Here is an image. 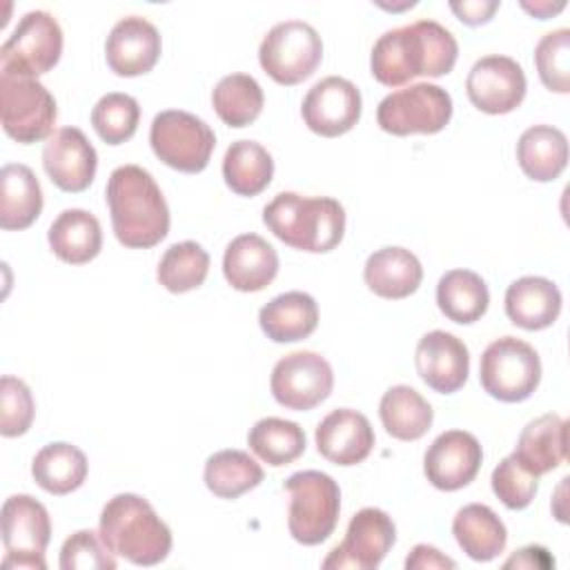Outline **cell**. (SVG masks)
<instances>
[{"label":"cell","instance_id":"ffe728a7","mask_svg":"<svg viewBox=\"0 0 570 570\" xmlns=\"http://www.w3.org/2000/svg\"><path fill=\"white\" fill-rule=\"evenodd\" d=\"M163 40L158 29L140 16L120 18L105 42V58L116 76L134 78L154 69L160 58Z\"/></svg>","mask_w":570,"mask_h":570},{"label":"cell","instance_id":"5bb4252c","mask_svg":"<svg viewBox=\"0 0 570 570\" xmlns=\"http://www.w3.org/2000/svg\"><path fill=\"white\" fill-rule=\"evenodd\" d=\"M396 541L392 517L379 508L358 510L347 525L345 539L330 552L323 568L374 570Z\"/></svg>","mask_w":570,"mask_h":570},{"label":"cell","instance_id":"60d3db41","mask_svg":"<svg viewBox=\"0 0 570 570\" xmlns=\"http://www.w3.org/2000/svg\"><path fill=\"white\" fill-rule=\"evenodd\" d=\"M490 483L492 492L508 510H523L532 503L537 494L539 476L530 472L512 452L492 470Z\"/></svg>","mask_w":570,"mask_h":570},{"label":"cell","instance_id":"f6af8a7d","mask_svg":"<svg viewBox=\"0 0 570 570\" xmlns=\"http://www.w3.org/2000/svg\"><path fill=\"white\" fill-rule=\"evenodd\" d=\"M407 570H445V568H456V563L445 557L441 550L428 543H419L412 548V552L405 559Z\"/></svg>","mask_w":570,"mask_h":570},{"label":"cell","instance_id":"52a82bcc","mask_svg":"<svg viewBox=\"0 0 570 570\" xmlns=\"http://www.w3.org/2000/svg\"><path fill=\"white\" fill-rule=\"evenodd\" d=\"M323 58V40L318 31L303 20H285L274 24L258 47L263 71L278 85L292 87L307 80Z\"/></svg>","mask_w":570,"mask_h":570},{"label":"cell","instance_id":"e0dca14e","mask_svg":"<svg viewBox=\"0 0 570 570\" xmlns=\"http://www.w3.org/2000/svg\"><path fill=\"white\" fill-rule=\"evenodd\" d=\"M483 461L481 443L463 430L441 432L423 456V472L436 490L454 492L465 488L479 474Z\"/></svg>","mask_w":570,"mask_h":570},{"label":"cell","instance_id":"d4e9b609","mask_svg":"<svg viewBox=\"0 0 570 570\" xmlns=\"http://www.w3.org/2000/svg\"><path fill=\"white\" fill-rule=\"evenodd\" d=\"M568 454V421L559 414H541L530 421L517 441L514 456L537 476L552 472Z\"/></svg>","mask_w":570,"mask_h":570},{"label":"cell","instance_id":"e575fe53","mask_svg":"<svg viewBox=\"0 0 570 570\" xmlns=\"http://www.w3.org/2000/svg\"><path fill=\"white\" fill-rule=\"evenodd\" d=\"M203 479L218 499H238L263 481V468L243 450H220L207 459Z\"/></svg>","mask_w":570,"mask_h":570},{"label":"cell","instance_id":"9a60e30c","mask_svg":"<svg viewBox=\"0 0 570 570\" xmlns=\"http://www.w3.org/2000/svg\"><path fill=\"white\" fill-rule=\"evenodd\" d=\"M525 73L510 56L479 58L465 78L470 102L483 114H510L525 98Z\"/></svg>","mask_w":570,"mask_h":570},{"label":"cell","instance_id":"7402d4cb","mask_svg":"<svg viewBox=\"0 0 570 570\" xmlns=\"http://www.w3.org/2000/svg\"><path fill=\"white\" fill-rule=\"evenodd\" d=\"M223 274L238 292H261L278 274V254L263 236L240 234L225 249Z\"/></svg>","mask_w":570,"mask_h":570},{"label":"cell","instance_id":"8992f818","mask_svg":"<svg viewBox=\"0 0 570 570\" xmlns=\"http://www.w3.org/2000/svg\"><path fill=\"white\" fill-rule=\"evenodd\" d=\"M481 387L497 401L519 403L532 396L541 381V361L537 350L514 336L492 341L479 363Z\"/></svg>","mask_w":570,"mask_h":570},{"label":"cell","instance_id":"30bf717a","mask_svg":"<svg viewBox=\"0 0 570 570\" xmlns=\"http://www.w3.org/2000/svg\"><path fill=\"white\" fill-rule=\"evenodd\" d=\"M62 53V29L42 9L29 11L0 47V73L38 78L53 69Z\"/></svg>","mask_w":570,"mask_h":570},{"label":"cell","instance_id":"ab89813d","mask_svg":"<svg viewBox=\"0 0 570 570\" xmlns=\"http://www.w3.org/2000/svg\"><path fill=\"white\" fill-rule=\"evenodd\" d=\"M534 65L541 82L557 94L570 91V29L546 33L534 47Z\"/></svg>","mask_w":570,"mask_h":570},{"label":"cell","instance_id":"1f68e13d","mask_svg":"<svg viewBox=\"0 0 570 570\" xmlns=\"http://www.w3.org/2000/svg\"><path fill=\"white\" fill-rule=\"evenodd\" d=\"M436 305L445 318L470 325L479 321L490 305L485 281L472 269H450L439 278Z\"/></svg>","mask_w":570,"mask_h":570},{"label":"cell","instance_id":"8d00e7d4","mask_svg":"<svg viewBox=\"0 0 570 570\" xmlns=\"http://www.w3.org/2000/svg\"><path fill=\"white\" fill-rule=\"evenodd\" d=\"M212 105L225 125L247 127L261 116L265 96L258 80L249 73H229L214 87Z\"/></svg>","mask_w":570,"mask_h":570},{"label":"cell","instance_id":"ac0fdd59","mask_svg":"<svg viewBox=\"0 0 570 570\" xmlns=\"http://www.w3.org/2000/svg\"><path fill=\"white\" fill-rule=\"evenodd\" d=\"M42 167L58 189L78 194L94 183L98 154L78 127H62L47 138Z\"/></svg>","mask_w":570,"mask_h":570},{"label":"cell","instance_id":"d6a6232c","mask_svg":"<svg viewBox=\"0 0 570 570\" xmlns=\"http://www.w3.org/2000/svg\"><path fill=\"white\" fill-rule=\"evenodd\" d=\"M379 416L390 436L399 441H416L430 430L434 412L414 387L394 385L381 396Z\"/></svg>","mask_w":570,"mask_h":570},{"label":"cell","instance_id":"bcb514c9","mask_svg":"<svg viewBox=\"0 0 570 570\" xmlns=\"http://www.w3.org/2000/svg\"><path fill=\"white\" fill-rule=\"evenodd\" d=\"M552 566H554V559L541 546H525L503 563V568H552Z\"/></svg>","mask_w":570,"mask_h":570},{"label":"cell","instance_id":"7dc6e473","mask_svg":"<svg viewBox=\"0 0 570 570\" xmlns=\"http://www.w3.org/2000/svg\"><path fill=\"white\" fill-rule=\"evenodd\" d=\"M521 7H523L528 13H532L534 18H539V20H548V18H552L554 13L563 11L566 2H557V4H552L550 0H539V2H534V4H530V2H521Z\"/></svg>","mask_w":570,"mask_h":570},{"label":"cell","instance_id":"3957f363","mask_svg":"<svg viewBox=\"0 0 570 570\" xmlns=\"http://www.w3.org/2000/svg\"><path fill=\"white\" fill-rule=\"evenodd\" d=\"M263 223L285 245L309 254H325L343 240L345 209L330 196L281 191L263 207Z\"/></svg>","mask_w":570,"mask_h":570},{"label":"cell","instance_id":"cb8c5ba5","mask_svg":"<svg viewBox=\"0 0 570 570\" xmlns=\"http://www.w3.org/2000/svg\"><path fill=\"white\" fill-rule=\"evenodd\" d=\"M365 285L381 298L399 301L414 294L423 281L419 258L405 247H383L367 256L363 267Z\"/></svg>","mask_w":570,"mask_h":570},{"label":"cell","instance_id":"7bdbcfd3","mask_svg":"<svg viewBox=\"0 0 570 570\" xmlns=\"http://www.w3.org/2000/svg\"><path fill=\"white\" fill-rule=\"evenodd\" d=\"M33 396L24 381L4 374L0 379V434L20 436L33 423Z\"/></svg>","mask_w":570,"mask_h":570},{"label":"cell","instance_id":"484cf974","mask_svg":"<svg viewBox=\"0 0 570 570\" xmlns=\"http://www.w3.org/2000/svg\"><path fill=\"white\" fill-rule=\"evenodd\" d=\"M258 323L269 341L296 343L316 330L318 305L305 292H285L261 307Z\"/></svg>","mask_w":570,"mask_h":570},{"label":"cell","instance_id":"74e56055","mask_svg":"<svg viewBox=\"0 0 570 570\" xmlns=\"http://www.w3.org/2000/svg\"><path fill=\"white\" fill-rule=\"evenodd\" d=\"M209 272V254L194 240L174 243L165 249L156 276L171 294H185L200 287Z\"/></svg>","mask_w":570,"mask_h":570},{"label":"cell","instance_id":"7c38bea8","mask_svg":"<svg viewBox=\"0 0 570 570\" xmlns=\"http://www.w3.org/2000/svg\"><path fill=\"white\" fill-rule=\"evenodd\" d=\"M2 546L4 568H33L45 570V550L51 539V521L47 508L29 497L13 494L4 499L2 512Z\"/></svg>","mask_w":570,"mask_h":570},{"label":"cell","instance_id":"603a6c76","mask_svg":"<svg viewBox=\"0 0 570 570\" xmlns=\"http://www.w3.org/2000/svg\"><path fill=\"white\" fill-rule=\"evenodd\" d=\"M561 312L559 287L543 276H521L505 289L508 318L528 332L550 327Z\"/></svg>","mask_w":570,"mask_h":570},{"label":"cell","instance_id":"4fadbf2b","mask_svg":"<svg viewBox=\"0 0 570 570\" xmlns=\"http://www.w3.org/2000/svg\"><path fill=\"white\" fill-rule=\"evenodd\" d=\"M334 387L332 365L316 352H292L283 356L269 379L272 396L287 410L305 412L323 403Z\"/></svg>","mask_w":570,"mask_h":570},{"label":"cell","instance_id":"83f0119b","mask_svg":"<svg viewBox=\"0 0 570 570\" xmlns=\"http://www.w3.org/2000/svg\"><path fill=\"white\" fill-rule=\"evenodd\" d=\"M42 212V189L36 174L22 163H9L0 171V227L27 229Z\"/></svg>","mask_w":570,"mask_h":570},{"label":"cell","instance_id":"f35d334b","mask_svg":"<svg viewBox=\"0 0 570 570\" xmlns=\"http://www.w3.org/2000/svg\"><path fill=\"white\" fill-rule=\"evenodd\" d=\"M140 120L138 100L122 91L105 94L91 109V125L107 145H120L129 140Z\"/></svg>","mask_w":570,"mask_h":570},{"label":"cell","instance_id":"2e32d148","mask_svg":"<svg viewBox=\"0 0 570 570\" xmlns=\"http://www.w3.org/2000/svg\"><path fill=\"white\" fill-rule=\"evenodd\" d=\"M361 91L354 82L341 76L318 80L303 98L301 116L309 131L336 138L347 134L361 118Z\"/></svg>","mask_w":570,"mask_h":570},{"label":"cell","instance_id":"d590c367","mask_svg":"<svg viewBox=\"0 0 570 570\" xmlns=\"http://www.w3.org/2000/svg\"><path fill=\"white\" fill-rule=\"evenodd\" d=\"M305 432L298 423L267 416L252 425L247 434L249 450L267 465L281 468L296 461L305 452Z\"/></svg>","mask_w":570,"mask_h":570},{"label":"cell","instance_id":"ba28073f","mask_svg":"<svg viewBox=\"0 0 570 570\" xmlns=\"http://www.w3.org/2000/svg\"><path fill=\"white\" fill-rule=\"evenodd\" d=\"M149 145L167 167L198 174L209 165L216 136L203 118L183 109H167L154 116Z\"/></svg>","mask_w":570,"mask_h":570},{"label":"cell","instance_id":"836d02e7","mask_svg":"<svg viewBox=\"0 0 570 570\" xmlns=\"http://www.w3.org/2000/svg\"><path fill=\"white\" fill-rule=\"evenodd\" d=\"M274 160L256 140H236L223 158L225 185L238 196H256L272 183Z\"/></svg>","mask_w":570,"mask_h":570},{"label":"cell","instance_id":"277c9868","mask_svg":"<svg viewBox=\"0 0 570 570\" xmlns=\"http://www.w3.org/2000/svg\"><path fill=\"white\" fill-rule=\"evenodd\" d=\"M100 537L107 548L134 566H156L171 550V530L154 505L131 492L116 494L100 512Z\"/></svg>","mask_w":570,"mask_h":570},{"label":"cell","instance_id":"ee69618b","mask_svg":"<svg viewBox=\"0 0 570 570\" xmlns=\"http://www.w3.org/2000/svg\"><path fill=\"white\" fill-rule=\"evenodd\" d=\"M499 4H501L499 0H463V2H450V9L463 24L476 27V24H485L494 16Z\"/></svg>","mask_w":570,"mask_h":570},{"label":"cell","instance_id":"9c48e42d","mask_svg":"<svg viewBox=\"0 0 570 570\" xmlns=\"http://www.w3.org/2000/svg\"><path fill=\"white\" fill-rule=\"evenodd\" d=\"M0 118L9 138L31 145L53 134L58 109L49 89L36 78L0 73Z\"/></svg>","mask_w":570,"mask_h":570},{"label":"cell","instance_id":"4dcf8cb0","mask_svg":"<svg viewBox=\"0 0 570 570\" xmlns=\"http://www.w3.org/2000/svg\"><path fill=\"white\" fill-rule=\"evenodd\" d=\"M87 456L80 448L56 441L45 445L31 461L33 481L49 494H69L87 479Z\"/></svg>","mask_w":570,"mask_h":570},{"label":"cell","instance_id":"4316f807","mask_svg":"<svg viewBox=\"0 0 570 570\" xmlns=\"http://www.w3.org/2000/svg\"><path fill=\"white\" fill-rule=\"evenodd\" d=\"M47 240L62 263L85 265L100 254L102 229L91 212L65 209L51 223Z\"/></svg>","mask_w":570,"mask_h":570},{"label":"cell","instance_id":"f546056e","mask_svg":"<svg viewBox=\"0 0 570 570\" xmlns=\"http://www.w3.org/2000/svg\"><path fill=\"white\" fill-rule=\"evenodd\" d=\"M452 532L461 550L474 561H492L508 543L503 521L483 503L463 505L452 521Z\"/></svg>","mask_w":570,"mask_h":570},{"label":"cell","instance_id":"5b68a950","mask_svg":"<svg viewBox=\"0 0 570 570\" xmlns=\"http://www.w3.org/2000/svg\"><path fill=\"white\" fill-rule=\"evenodd\" d=\"M283 488L289 492V534L303 546L325 541L338 523V483L325 472L303 470L294 472Z\"/></svg>","mask_w":570,"mask_h":570},{"label":"cell","instance_id":"44dd1931","mask_svg":"<svg viewBox=\"0 0 570 570\" xmlns=\"http://www.w3.org/2000/svg\"><path fill=\"white\" fill-rule=\"evenodd\" d=\"M316 448L318 452L336 465H356L365 461L374 448V430L365 414L338 407L332 410L316 425Z\"/></svg>","mask_w":570,"mask_h":570},{"label":"cell","instance_id":"7a4b0ae2","mask_svg":"<svg viewBox=\"0 0 570 570\" xmlns=\"http://www.w3.org/2000/svg\"><path fill=\"white\" fill-rule=\"evenodd\" d=\"M111 227L120 245L149 249L169 232V207L154 176L138 165H120L105 189Z\"/></svg>","mask_w":570,"mask_h":570},{"label":"cell","instance_id":"f1b7e54d","mask_svg":"<svg viewBox=\"0 0 570 570\" xmlns=\"http://www.w3.org/2000/svg\"><path fill=\"white\" fill-rule=\"evenodd\" d=\"M517 160L528 178L550 183L559 178L568 165V138L552 125H534L521 134Z\"/></svg>","mask_w":570,"mask_h":570},{"label":"cell","instance_id":"8fae6325","mask_svg":"<svg viewBox=\"0 0 570 570\" xmlns=\"http://www.w3.org/2000/svg\"><path fill=\"white\" fill-rule=\"evenodd\" d=\"M452 118L450 94L432 82H416L387 94L376 109V122L392 136L436 134Z\"/></svg>","mask_w":570,"mask_h":570},{"label":"cell","instance_id":"b9f144b4","mask_svg":"<svg viewBox=\"0 0 570 570\" xmlns=\"http://www.w3.org/2000/svg\"><path fill=\"white\" fill-rule=\"evenodd\" d=\"M62 570H114V552L102 541L100 532L78 530L65 539L60 548Z\"/></svg>","mask_w":570,"mask_h":570},{"label":"cell","instance_id":"d6986e66","mask_svg":"<svg viewBox=\"0 0 570 570\" xmlns=\"http://www.w3.org/2000/svg\"><path fill=\"white\" fill-rule=\"evenodd\" d=\"M414 363L421 381L439 394L461 390L470 374V352L465 343L443 330H432L421 336Z\"/></svg>","mask_w":570,"mask_h":570},{"label":"cell","instance_id":"6da1fadb","mask_svg":"<svg viewBox=\"0 0 570 570\" xmlns=\"http://www.w3.org/2000/svg\"><path fill=\"white\" fill-rule=\"evenodd\" d=\"M459 56L456 38L434 20H416L379 36L372 47V76L385 87H401L412 78H441Z\"/></svg>","mask_w":570,"mask_h":570}]
</instances>
